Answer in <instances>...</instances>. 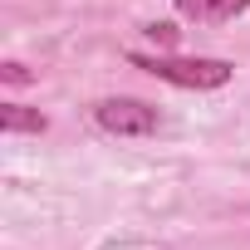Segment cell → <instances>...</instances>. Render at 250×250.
<instances>
[{
  "mask_svg": "<svg viewBox=\"0 0 250 250\" xmlns=\"http://www.w3.org/2000/svg\"><path fill=\"white\" fill-rule=\"evenodd\" d=\"M128 64H133V69H147L152 79L177 83V88H221V83H230V74H235L230 59H206V54L182 59V54H138V49H133Z\"/></svg>",
  "mask_w": 250,
  "mask_h": 250,
  "instance_id": "6da1fadb",
  "label": "cell"
},
{
  "mask_svg": "<svg viewBox=\"0 0 250 250\" xmlns=\"http://www.w3.org/2000/svg\"><path fill=\"white\" fill-rule=\"evenodd\" d=\"M93 118L113 138H147V133H157V108L143 103V98H103L93 108Z\"/></svg>",
  "mask_w": 250,
  "mask_h": 250,
  "instance_id": "7a4b0ae2",
  "label": "cell"
},
{
  "mask_svg": "<svg viewBox=\"0 0 250 250\" xmlns=\"http://www.w3.org/2000/svg\"><path fill=\"white\" fill-rule=\"evenodd\" d=\"M49 128V118L40 108H25V103H0V133H44Z\"/></svg>",
  "mask_w": 250,
  "mask_h": 250,
  "instance_id": "3957f363",
  "label": "cell"
},
{
  "mask_svg": "<svg viewBox=\"0 0 250 250\" xmlns=\"http://www.w3.org/2000/svg\"><path fill=\"white\" fill-rule=\"evenodd\" d=\"M245 5H250V0H206V20H211V25H226V20H235Z\"/></svg>",
  "mask_w": 250,
  "mask_h": 250,
  "instance_id": "277c9868",
  "label": "cell"
},
{
  "mask_svg": "<svg viewBox=\"0 0 250 250\" xmlns=\"http://www.w3.org/2000/svg\"><path fill=\"white\" fill-rule=\"evenodd\" d=\"M147 40L167 54V49H177V25H167V20H157V25H147Z\"/></svg>",
  "mask_w": 250,
  "mask_h": 250,
  "instance_id": "5b68a950",
  "label": "cell"
},
{
  "mask_svg": "<svg viewBox=\"0 0 250 250\" xmlns=\"http://www.w3.org/2000/svg\"><path fill=\"white\" fill-rule=\"evenodd\" d=\"M0 79H5V83H15V88H20V83H30V69L10 59V64H0Z\"/></svg>",
  "mask_w": 250,
  "mask_h": 250,
  "instance_id": "8992f818",
  "label": "cell"
},
{
  "mask_svg": "<svg viewBox=\"0 0 250 250\" xmlns=\"http://www.w3.org/2000/svg\"><path fill=\"white\" fill-rule=\"evenodd\" d=\"M177 10L191 15V20H206V0H177Z\"/></svg>",
  "mask_w": 250,
  "mask_h": 250,
  "instance_id": "52a82bcc",
  "label": "cell"
}]
</instances>
